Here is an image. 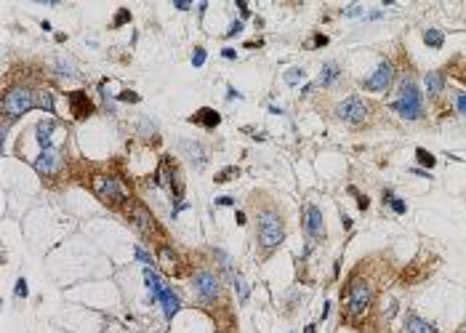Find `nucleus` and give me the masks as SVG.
<instances>
[{"label": "nucleus", "mask_w": 466, "mask_h": 333, "mask_svg": "<svg viewBox=\"0 0 466 333\" xmlns=\"http://www.w3.org/2000/svg\"><path fill=\"white\" fill-rule=\"evenodd\" d=\"M392 110L400 115V118L405 120H418L424 115V107H421V91H418L416 80H410V77H405L400 86V96L397 102L392 104Z\"/></svg>", "instance_id": "nucleus-1"}, {"label": "nucleus", "mask_w": 466, "mask_h": 333, "mask_svg": "<svg viewBox=\"0 0 466 333\" xmlns=\"http://www.w3.org/2000/svg\"><path fill=\"white\" fill-rule=\"evenodd\" d=\"M285 240V224L275 211H261L259 213V245L264 251H275Z\"/></svg>", "instance_id": "nucleus-2"}, {"label": "nucleus", "mask_w": 466, "mask_h": 333, "mask_svg": "<svg viewBox=\"0 0 466 333\" xmlns=\"http://www.w3.org/2000/svg\"><path fill=\"white\" fill-rule=\"evenodd\" d=\"M370 299H373V293H370V285L360 280V277H354L352 285L346 288V296H344V307H346V315L349 317H360L368 312V307H370Z\"/></svg>", "instance_id": "nucleus-3"}, {"label": "nucleus", "mask_w": 466, "mask_h": 333, "mask_svg": "<svg viewBox=\"0 0 466 333\" xmlns=\"http://www.w3.org/2000/svg\"><path fill=\"white\" fill-rule=\"evenodd\" d=\"M35 99H32V91L27 86H13L5 91L3 96V115L5 118H21L24 112L32 110Z\"/></svg>", "instance_id": "nucleus-4"}, {"label": "nucleus", "mask_w": 466, "mask_h": 333, "mask_svg": "<svg viewBox=\"0 0 466 333\" xmlns=\"http://www.w3.org/2000/svg\"><path fill=\"white\" fill-rule=\"evenodd\" d=\"M93 192L99 200H104L107 205H123L128 200L126 187L115 179V176H93Z\"/></svg>", "instance_id": "nucleus-5"}, {"label": "nucleus", "mask_w": 466, "mask_h": 333, "mask_svg": "<svg viewBox=\"0 0 466 333\" xmlns=\"http://www.w3.org/2000/svg\"><path fill=\"white\" fill-rule=\"evenodd\" d=\"M192 288H195L197 299L203 301V304H213V301L219 299V293H221L219 277H216L211 269H200V272H195V277H192Z\"/></svg>", "instance_id": "nucleus-6"}, {"label": "nucleus", "mask_w": 466, "mask_h": 333, "mask_svg": "<svg viewBox=\"0 0 466 333\" xmlns=\"http://www.w3.org/2000/svg\"><path fill=\"white\" fill-rule=\"evenodd\" d=\"M126 216H128L131 227H134L139 235L152 237L155 232H157V224H155V219H152V213H150V208H147V205H142V203H128Z\"/></svg>", "instance_id": "nucleus-7"}, {"label": "nucleus", "mask_w": 466, "mask_h": 333, "mask_svg": "<svg viewBox=\"0 0 466 333\" xmlns=\"http://www.w3.org/2000/svg\"><path fill=\"white\" fill-rule=\"evenodd\" d=\"M336 115L338 120L349 123V126H362L368 120V102H362L360 96H349L336 107Z\"/></svg>", "instance_id": "nucleus-8"}, {"label": "nucleus", "mask_w": 466, "mask_h": 333, "mask_svg": "<svg viewBox=\"0 0 466 333\" xmlns=\"http://www.w3.org/2000/svg\"><path fill=\"white\" fill-rule=\"evenodd\" d=\"M304 232H307V251H312L314 243L325 240V221H322V213H320V208H317V205H307Z\"/></svg>", "instance_id": "nucleus-9"}, {"label": "nucleus", "mask_w": 466, "mask_h": 333, "mask_svg": "<svg viewBox=\"0 0 466 333\" xmlns=\"http://www.w3.org/2000/svg\"><path fill=\"white\" fill-rule=\"evenodd\" d=\"M35 171L43 173V176H53L61 171V166H64V160H61V152L56 150V147H51V150H43L40 155L35 158Z\"/></svg>", "instance_id": "nucleus-10"}, {"label": "nucleus", "mask_w": 466, "mask_h": 333, "mask_svg": "<svg viewBox=\"0 0 466 333\" xmlns=\"http://www.w3.org/2000/svg\"><path fill=\"white\" fill-rule=\"evenodd\" d=\"M392 80H394V67L389 64V61H381V64L373 69V75L365 80V91H373V94L386 91L392 86Z\"/></svg>", "instance_id": "nucleus-11"}, {"label": "nucleus", "mask_w": 466, "mask_h": 333, "mask_svg": "<svg viewBox=\"0 0 466 333\" xmlns=\"http://www.w3.org/2000/svg\"><path fill=\"white\" fill-rule=\"evenodd\" d=\"M69 107H72V118L75 120H83V118H88V115L93 112L91 99L85 96L83 91H72V94H69Z\"/></svg>", "instance_id": "nucleus-12"}, {"label": "nucleus", "mask_w": 466, "mask_h": 333, "mask_svg": "<svg viewBox=\"0 0 466 333\" xmlns=\"http://www.w3.org/2000/svg\"><path fill=\"white\" fill-rule=\"evenodd\" d=\"M157 301H160V307H162V315H165L168 320H170V317H173V315L178 312V309H181V301H178V296H176V293L168 288V285H165V288H162V293L157 296Z\"/></svg>", "instance_id": "nucleus-13"}, {"label": "nucleus", "mask_w": 466, "mask_h": 333, "mask_svg": "<svg viewBox=\"0 0 466 333\" xmlns=\"http://www.w3.org/2000/svg\"><path fill=\"white\" fill-rule=\"evenodd\" d=\"M53 131H56V123L53 120H43V123H37V128H35V139H37V144H40V150H51V136H53Z\"/></svg>", "instance_id": "nucleus-14"}, {"label": "nucleus", "mask_w": 466, "mask_h": 333, "mask_svg": "<svg viewBox=\"0 0 466 333\" xmlns=\"http://www.w3.org/2000/svg\"><path fill=\"white\" fill-rule=\"evenodd\" d=\"M192 123H197V126H203V128H216L221 123V115L211 110V107H203L197 115H192Z\"/></svg>", "instance_id": "nucleus-15"}, {"label": "nucleus", "mask_w": 466, "mask_h": 333, "mask_svg": "<svg viewBox=\"0 0 466 333\" xmlns=\"http://www.w3.org/2000/svg\"><path fill=\"white\" fill-rule=\"evenodd\" d=\"M405 331L408 333H437V328H434L429 320H424V317H418V315L405 317Z\"/></svg>", "instance_id": "nucleus-16"}, {"label": "nucleus", "mask_w": 466, "mask_h": 333, "mask_svg": "<svg viewBox=\"0 0 466 333\" xmlns=\"http://www.w3.org/2000/svg\"><path fill=\"white\" fill-rule=\"evenodd\" d=\"M424 86H426V91H429L432 99H437L442 91H445V75L442 72H429L424 77Z\"/></svg>", "instance_id": "nucleus-17"}, {"label": "nucleus", "mask_w": 466, "mask_h": 333, "mask_svg": "<svg viewBox=\"0 0 466 333\" xmlns=\"http://www.w3.org/2000/svg\"><path fill=\"white\" fill-rule=\"evenodd\" d=\"M341 77V69H338V64L336 61H328V64L322 67V72H320V77H317V86H333V83H336Z\"/></svg>", "instance_id": "nucleus-18"}, {"label": "nucleus", "mask_w": 466, "mask_h": 333, "mask_svg": "<svg viewBox=\"0 0 466 333\" xmlns=\"http://www.w3.org/2000/svg\"><path fill=\"white\" fill-rule=\"evenodd\" d=\"M144 283H147V288H150V293H152V301H157V296L162 293V288H165V283H162L152 269H144Z\"/></svg>", "instance_id": "nucleus-19"}, {"label": "nucleus", "mask_w": 466, "mask_h": 333, "mask_svg": "<svg viewBox=\"0 0 466 333\" xmlns=\"http://www.w3.org/2000/svg\"><path fill=\"white\" fill-rule=\"evenodd\" d=\"M160 261H162V267H165L170 275H176V272H178V264H176V253L170 251V248H160Z\"/></svg>", "instance_id": "nucleus-20"}, {"label": "nucleus", "mask_w": 466, "mask_h": 333, "mask_svg": "<svg viewBox=\"0 0 466 333\" xmlns=\"http://www.w3.org/2000/svg\"><path fill=\"white\" fill-rule=\"evenodd\" d=\"M424 43L429 45V48H440V45L445 43V35H442L440 29H424Z\"/></svg>", "instance_id": "nucleus-21"}, {"label": "nucleus", "mask_w": 466, "mask_h": 333, "mask_svg": "<svg viewBox=\"0 0 466 333\" xmlns=\"http://www.w3.org/2000/svg\"><path fill=\"white\" fill-rule=\"evenodd\" d=\"M37 107H40V110H45V112H53L56 110V107H53V94L48 88H43L40 94H37Z\"/></svg>", "instance_id": "nucleus-22"}, {"label": "nucleus", "mask_w": 466, "mask_h": 333, "mask_svg": "<svg viewBox=\"0 0 466 333\" xmlns=\"http://www.w3.org/2000/svg\"><path fill=\"white\" fill-rule=\"evenodd\" d=\"M232 283H235V288H237L240 301H248V283H245L240 275H232Z\"/></svg>", "instance_id": "nucleus-23"}, {"label": "nucleus", "mask_w": 466, "mask_h": 333, "mask_svg": "<svg viewBox=\"0 0 466 333\" xmlns=\"http://www.w3.org/2000/svg\"><path fill=\"white\" fill-rule=\"evenodd\" d=\"M416 158H418V163H421V166H426V168H434V166H437L434 155L426 152V150H416Z\"/></svg>", "instance_id": "nucleus-24"}, {"label": "nucleus", "mask_w": 466, "mask_h": 333, "mask_svg": "<svg viewBox=\"0 0 466 333\" xmlns=\"http://www.w3.org/2000/svg\"><path fill=\"white\" fill-rule=\"evenodd\" d=\"M53 67H56V72L59 75H67V77H77V69L72 67V64H69V61H56V64H53Z\"/></svg>", "instance_id": "nucleus-25"}, {"label": "nucleus", "mask_w": 466, "mask_h": 333, "mask_svg": "<svg viewBox=\"0 0 466 333\" xmlns=\"http://www.w3.org/2000/svg\"><path fill=\"white\" fill-rule=\"evenodd\" d=\"M386 203L392 205V211H394V213H405V211H408L405 200H397V197H392V192H386Z\"/></svg>", "instance_id": "nucleus-26"}, {"label": "nucleus", "mask_w": 466, "mask_h": 333, "mask_svg": "<svg viewBox=\"0 0 466 333\" xmlns=\"http://www.w3.org/2000/svg\"><path fill=\"white\" fill-rule=\"evenodd\" d=\"M240 176V168H224V171L216 176V184H224V181H229V179H237Z\"/></svg>", "instance_id": "nucleus-27"}, {"label": "nucleus", "mask_w": 466, "mask_h": 333, "mask_svg": "<svg viewBox=\"0 0 466 333\" xmlns=\"http://www.w3.org/2000/svg\"><path fill=\"white\" fill-rule=\"evenodd\" d=\"M181 147L186 152H192V158H195L197 163H203V150H200V144H195V142H181Z\"/></svg>", "instance_id": "nucleus-28"}, {"label": "nucleus", "mask_w": 466, "mask_h": 333, "mask_svg": "<svg viewBox=\"0 0 466 333\" xmlns=\"http://www.w3.org/2000/svg\"><path fill=\"white\" fill-rule=\"evenodd\" d=\"M126 21H131V11L128 8H120L118 13H115V21H112V27H123Z\"/></svg>", "instance_id": "nucleus-29"}, {"label": "nucleus", "mask_w": 466, "mask_h": 333, "mask_svg": "<svg viewBox=\"0 0 466 333\" xmlns=\"http://www.w3.org/2000/svg\"><path fill=\"white\" fill-rule=\"evenodd\" d=\"M205 48H195V53H192V67H203L205 64Z\"/></svg>", "instance_id": "nucleus-30"}, {"label": "nucleus", "mask_w": 466, "mask_h": 333, "mask_svg": "<svg viewBox=\"0 0 466 333\" xmlns=\"http://www.w3.org/2000/svg\"><path fill=\"white\" fill-rule=\"evenodd\" d=\"M456 112L458 115H466V94H464V91H458V94H456Z\"/></svg>", "instance_id": "nucleus-31"}, {"label": "nucleus", "mask_w": 466, "mask_h": 333, "mask_svg": "<svg viewBox=\"0 0 466 333\" xmlns=\"http://www.w3.org/2000/svg\"><path fill=\"white\" fill-rule=\"evenodd\" d=\"M301 77H304V72H301V69H288V72H285V80H288L291 86H293V83H299Z\"/></svg>", "instance_id": "nucleus-32"}, {"label": "nucleus", "mask_w": 466, "mask_h": 333, "mask_svg": "<svg viewBox=\"0 0 466 333\" xmlns=\"http://www.w3.org/2000/svg\"><path fill=\"white\" fill-rule=\"evenodd\" d=\"M118 99H120V102H131V104H136V102H139V94H134V91H123Z\"/></svg>", "instance_id": "nucleus-33"}, {"label": "nucleus", "mask_w": 466, "mask_h": 333, "mask_svg": "<svg viewBox=\"0 0 466 333\" xmlns=\"http://www.w3.org/2000/svg\"><path fill=\"white\" fill-rule=\"evenodd\" d=\"M16 296L19 299H27V280H24V277H19V283H16Z\"/></svg>", "instance_id": "nucleus-34"}, {"label": "nucleus", "mask_w": 466, "mask_h": 333, "mask_svg": "<svg viewBox=\"0 0 466 333\" xmlns=\"http://www.w3.org/2000/svg\"><path fill=\"white\" fill-rule=\"evenodd\" d=\"M136 256H139V261H144V264H147V267H150V264H152V259H150V253H147V251H144V248H142V245H139V248H136Z\"/></svg>", "instance_id": "nucleus-35"}, {"label": "nucleus", "mask_w": 466, "mask_h": 333, "mask_svg": "<svg viewBox=\"0 0 466 333\" xmlns=\"http://www.w3.org/2000/svg\"><path fill=\"white\" fill-rule=\"evenodd\" d=\"M240 32H243V21H240V19H237V21H235V24H232V27H229V32H227V35L232 37V35H240Z\"/></svg>", "instance_id": "nucleus-36"}, {"label": "nucleus", "mask_w": 466, "mask_h": 333, "mask_svg": "<svg viewBox=\"0 0 466 333\" xmlns=\"http://www.w3.org/2000/svg\"><path fill=\"white\" fill-rule=\"evenodd\" d=\"M357 205H360V211H368V205H370V200L365 197V195H360L357 197Z\"/></svg>", "instance_id": "nucleus-37"}, {"label": "nucleus", "mask_w": 466, "mask_h": 333, "mask_svg": "<svg viewBox=\"0 0 466 333\" xmlns=\"http://www.w3.org/2000/svg\"><path fill=\"white\" fill-rule=\"evenodd\" d=\"M216 205H235V197H227V195H224V197L216 200Z\"/></svg>", "instance_id": "nucleus-38"}, {"label": "nucleus", "mask_w": 466, "mask_h": 333, "mask_svg": "<svg viewBox=\"0 0 466 333\" xmlns=\"http://www.w3.org/2000/svg\"><path fill=\"white\" fill-rule=\"evenodd\" d=\"M360 13H362L360 5H352V8H346V16H360Z\"/></svg>", "instance_id": "nucleus-39"}, {"label": "nucleus", "mask_w": 466, "mask_h": 333, "mask_svg": "<svg viewBox=\"0 0 466 333\" xmlns=\"http://www.w3.org/2000/svg\"><path fill=\"white\" fill-rule=\"evenodd\" d=\"M176 8L186 11V8H192V3H186V0H176Z\"/></svg>", "instance_id": "nucleus-40"}, {"label": "nucleus", "mask_w": 466, "mask_h": 333, "mask_svg": "<svg viewBox=\"0 0 466 333\" xmlns=\"http://www.w3.org/2000/svg\"><path fill=\"white\" fill-rule=\"evenodd\" d=\"M221 56H224V59H235V56H237V53H235V51H232V48H224V51H221Z\"/></svg>", "instance_id": "nucleus-41"}, {"label": "nucleus", "mask_w": 466, "mask_h": 333, "mask_svg": "<svg viewBox=\"0 0 466 333\" xmlns=\"http://www.w3.org/2000/svg\"><path fill=\"white\" fill-rule=\"evenodd\" d=\"M314 45H328V37H325V35H317V37H314Z\"/></svg>", "instance_id": "nucleus-42"}, {"label": "nucleus", "mask_w": 466, "mask_h": 333, "mask_svg": "<svg viewBox=\"0 0 466 333\" xmlns=\"http://www.w3.org/2000/svg\"><path fill=\"white\" fill-rule=\"evenodd\" d=\"M237 96H240V94H237L235 88H229V91H227V99H237Z\"/></svg>", "instance_id": "nucleus-43"}, {"label": "nucleus", "mask_w": 466, "mask_h": 333, "mask_svg": "<svg viewBox=\"0 0 466 333\" xmlns=\"http://www.w3.org/2000/svg\"><path fill=\"white\" fill-rule=\"evenodd\" d=\"M304 333H317V328H314V325H307V328H304Z\"/></svg>", "instance_id": "nucleus-44"}]
</instances>
